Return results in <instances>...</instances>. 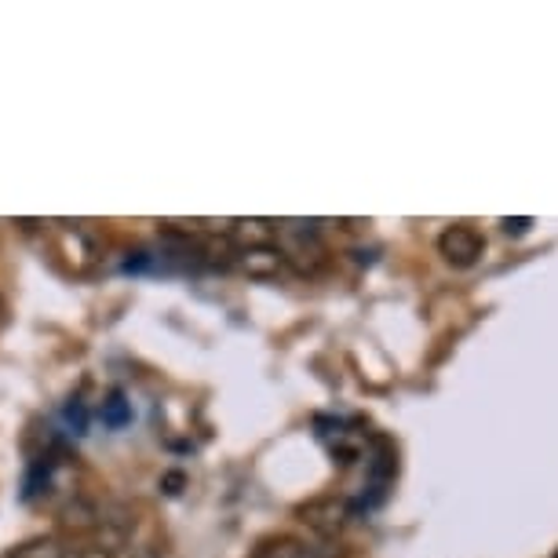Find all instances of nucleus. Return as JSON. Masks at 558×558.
<instances>
[{
    "label": "nucleus",
    "mask_w": 558,
    "mask_h": 558,
    "mask_svg": "<svg viewBox=\"0 0 558 558\" xmlns=\"http://www.w3.org/2000/svg\"><path fill=\"white\" fill-rule=\"evenodd\" d=\"M62 530L70 533H96L99 530V508L92 500H70L66 508H62Z\"/></svg>",
    "instance_id": "0eeeda50"
},
{
    "label": "nucleus",
    "mask_w": 558,
    "mask_h": 558,
    "mask_svg": "<svg viewBox=\"0 0 558 558\" xmlns=\"http://www.w3.org/2000/svg\"><path fill=\"white\" fill-rule=\"evenodd\" d=\"M365 468H368V493L362 497L365 508H376V504L387 500L391 493V482L398 475V446L387 435H373L368 438V452H365Z\"/></svg>",
    "instance_id": "f03ea898"
},
{
    "label": "nucleus",
    "mask_w": 558,
    "mask_h": 558,
    "mask_svg": "<svg viewBox=\"0 0 558 558\" xmlns=\"http://www.w3.org/2000/svg\"><path fill=\"white\" fill-rule=\"evenodd\" d=\"M281 234V259L289 263L296 274H318L325 263V245L318 241V223H303V219H292V223L278 227Z\"/></svg>",
    "instance_id": "f257e3e1"
},
{
    "label": "nucleus",
    "mask_w": 558,
    "mask_h": 558,
    "mask_svg": "<svg viewBox=\"0 0 558 558\" xmlns=\"http://www.w3.org/2000/svg\"><path fill=\"white\" fill-rule=\"evenodd\" d=\"M438 252H441V259L449 263V267H475L478 256L486 252V241H482V234L475 227H468V223H452L441 230V238H438Z\"/></svg>",
    "instance_id": "20e7f679"
},
{
    "label": "nucleus",
    "mask_w": 558,
    "mask_h": 558,
    "mask_svg": "<svg viewBox=\"0 0 558 558\" xmlns=\"http://www.w3.org/2000/svg\"><path fill=\"white\" fill-rule=\"evenodd\" d=\"M70 558H113V555L102 551V547H88V551H77V555H70Z\"/></svg>",
    "instance_id": "4468645a"
},
{
    "label": "nucleus",
    "mask_w": 558,
    "mask_h": 558,
    "mask_svg": "<svg viewBox=\"0 0 558 558\" xmlns=\"http://www.w3.org/2000/svg\"><path fill=\"white\" fill-rule=\"evenodd\" d=\"M307 547H303L296 536L289 533H278V536H263V541L252 547L248 558H303Z\"/></svg>",
    "instance_id": "6e6552de"
},
{
    "label": "nucleus",
    "mask_w": 558,
    "mask_h": 558,
    "mask_svg": "<svg viewBox=\"0 0 558 558\" xmlns=\"http://www.w3.org/2000/svg\"><path fill=\"white\" fill-rule=\"evenodd\" d=\"M0 322H4V300H0Z\"/></svg>",
    "instance_id": "2eb2a0df"
},
{
    "label": "nucleus",
    "mask_w": 558,
    "mask_h": 558,
    "mask_svg": "<svg viewBox=\"0 0 558 558\" xmlns=\"http://www.w3.org/2000/svg\"><path fill=\"white\" fill-rule=\"evenodd\" d=\"M234 267L241 274H248V278H256V281H270V278H278V274H281L286 259H281L278 245H259V248H241Z\"/></svg>",
    "instance_id": "39448f33"
},
{
    "label": "nucleus",
    "mask_w": 558,
    "mask_h": 558,
    "mask_svg": "<svg viewBox=\"0 0 558 558\" xmlns=\"http://www.w3.org/2000/svg\"><path fill=\"white\" fill-rule=\"evenodd\" d=\"M500 227H504V234H508V238H522V234H530L533 219L530 216H504Z\"/></svg>",
    "instance_id": "f8f14e48"
},
{
    "label": "nucleus",
    "mask_w": 558,
    "mask_h": 558,
    "mask_svg": "<svg viewBox=\"0 0 558 558\" xmlns=\"http://www.w3.org/2000/svg\"><path fill=\"white\" fill-rule=\"evenodd\" d=\"M8 558H70V551L56 541V536H37V541L15 547Z\"/></svg>",
    "instance_id": "9d476101"
},
{
    "label": "nucleus",
    "mask_w": 558,
    "mask_h": 558,
    "mask_svg": "<svg viewBox=\"0 0 558 558\" xmlns=\"http://www.w3.org/2000/svg\"><path fill=\"white\" fill-rule=\"evenodd\" d=\"M183 486H186L183 471H168V475L161 478V489L168 493V497H179V493H183Z\"/></svg>",
    "instance_id": "ddd939ff"
},
{
    "label": "nucleus",
    "mask_w": 558,
    "mask_h": 558,
    "mask_svg": "<svg viewBox=\"0 0 558 558\" xmlns=\"http://www.w3.org/2000/svg\"><path fill=\"white\" fill-rule=\"evenodd\" d=\"M274 234H278V223H274V219H234V223H230V241L238 245V252L274 245Z\"/></svg>",
    "instance_id": "423d86ee"
},
{
    "label": "nucleus",
    "mask_w": 558,
    "mask_h": 558,
    "mask_svg": "<svg viewBox=\"0 0 558 558\" xmlns=\"http://www.w3.org/2000/svg\"><path fill=\"white\" fill-rule=\"evenodd\" d=\"M99 416H102V424H107L110 430L129 427L132 424V402H129V395H124V391H110L107 398H102Z\"/></svg>",
    "instance_id": "1a4fd4ad"
},
{
    "label": "nucleus",
    "mask_w": 558,
    "mask_h": 558,
    "mask_svg": "<svg viewBox=\"0 0 558 558\" xmlns=\"http://www.w3.org/2000/svg\"><path fill=\"white\" fill-rule=\"evenodd\" d=\"M66 424L73 427V435H84V430H88V409H84L81 398H70L66 402Z\"/></svg>",
    "instance_id": "9b49d317"
},
{
    "label": "nucleus",
    "mask_w": 558,
    "mask_h": 558,
    "mask_svg": "<svg viewBox=\"0 0 558 558\" xmlns=\"http://www.w3.org/2000/svg\"><path fill=\"white\" fill-rule=\"evenodd\" d=\"M296 519L318 536H336L343 533V525L351 522V504L340 497H314L296 508Z\"/></svg>",
    "instance_id": "7ed1b4c3"
},
{
    "label": "nucleus",
    "mask_w": 558,
    "mask_h": 558,
    "mask_svg": "<svg viewBox=\"0 0 558 558\" xmlns=\"http://www.w3.org/2000/svg\"><path fill=\"white\" fill-rule=\"evenodd\" d=\"M551 558H558V551H555V555H551Z\"/></svg>",
    "instance_id": "dca6fc26"
}]
</instances>
